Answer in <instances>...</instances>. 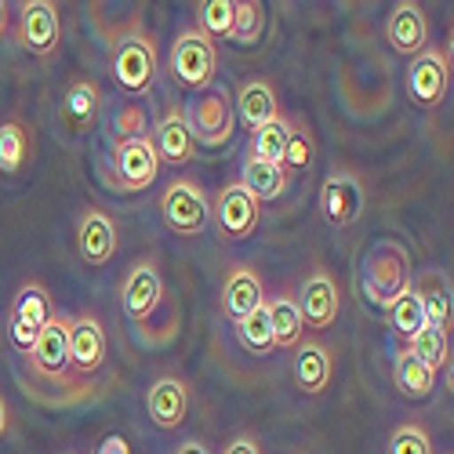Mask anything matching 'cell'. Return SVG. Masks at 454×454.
I'll return each mask as SVG.
<instances>
[{
  "mask_svg": "<svg viewBox=\"0 0 454 454\" xmlns=\"http://www.w3.org/2000/svg\"><path fill=\"white\" fill-rule=\"evenodd\" d=\"M175 81L185 91H207L218 77V44L211 36H204L200 29H182L171 44V59H168Z\"/></svg>",
  "mask_w": 454,
  "mask_h": 454,
  "instance_id": "cell-1",
  "label": "cell"
},
{
  "mask_svg": "<svg viewBox=\"0 0 454 454\" xmlns=\"http://www.w3.org/2000/svg\"><path fill=\"white\" fill-rule=\"evenodd\" d=\"M157 48L145 33H128L121 44L113 48V81H117L128 95H149L157 84Z\"/></svg>",
  "mask_w": 454,
  "mask_h": 454,
  "instance_id": "cell-2",
  "label": "cell"
},
{
  "mask_svg": "<svg viewBox=\"0 0 454 454\" xmlns=\"http://www.w3.org/2000/svg\"><path fill=\"white\" fill-rule=\"evenodd\" d=\"M185 128L193 135V142L207 145V149H222L230 145L233 131H237V117H233V106L225 95L218 91H200L185 102Z\"/></svg>",
  "mask_w": 454,
  "mask_h": 454,
  "instance_id": "cell-3",
  "label": "cell"
},
{
  "mask_svg": "<svg viewBox=\"0 0 454 454\" xmlns=\"http://www.w3.org/2000/svg\"><path fill=\"white\" fill-rule=\"evenodd\" d=\"M160 215L175 233L200 237L211 225V200L193 178H175L160 197Z\"/></svg>",
  "mask_w": 454,
  "mask_h": 454,
  "instance_id": "cell-4",
  "label": "cell"
},
{
  "mask_svg": "<svg viewBox=\"0 0 454 454\" xmlns=\"http://www.w3.org/2000/svg\"><path fill=\"white\" fill-rule=\"evenodd\" d=\"M407 251L396 244H382L367 254V266H364V298L374 301V306L389 309V301L411 284L407 280Z\"/></svg>",
  "mask_w": 454,
  "mask_h": 454,
  "instance_id": "cell-5",
  "label": "cell"
},
{
  "mask_svg": "<svg viewBox=\"0 0 454 454\" xmlns=\"http://www.w3.org/2000/svg\"><path fill=\"white\" fill-rule=\"evenodd\" d=\"M450 88V59L440 48H426L407 66V95L414 106L436 109Z\"/></svg>",
  "mask_w": 454,
  "mask_h": 454,
  "instance_id": "cell-6",
  "label": "cell"
},
{
  "mask_svg": "<svg viewBox=\"0 0 454 454\" xmlns=\"http://www.w3.org/2000/svg\"><path fill=\"white\" fill-rule=\"evenodd\" d=\"M113 171H117L121 185L128 193H142L157 182L160 175V157L153 149V138H121L113 142Z\"/></svg>",
  "mask_w": 454,
  "mask_h": 454,
  "instance_id": "cell-7",
  "label": "cell"
},
{
  "mask_svg": "<svg viewBox=\"0 0 454 454\" xmlns=\"http://www.w3.org/2000/svg\"><path fill=\"white\" fill-rule=\"evenodd\" d=\"M364 204H367L364 182L353 171H334V175L324 178V185H320V215H324L327 225L346 230V225H353L364 215Z\"/></svg>",
  "mask_w": 454,
  "mask_h": 454,
  "instance_id": "cell-8",
  "label": "cell"
},
{
  "mask_svg": "<svg viewBox=\"0 0 454 454\" xmlns=\"http://www.w3.org/2000/svg\"><path fill=\"white\" fill-rule=\"evenodd\" d=\"M26 356H29V367L41 378L66 382L69 378V317L51 313L48 324L41 327V338H36Z\"/></svg>",
  "mask_w": 454,
  "mask_h": 454,
  "instance_id": "cell-9",
  "label": "cell"
},
{
  "mask_svg": "<svg viewBox=\"0 0 454 454\" xmlns=\"http://www.w3.org/2000/svg\"><path fill=\"white\" fill-rule=\"evenodd\" d=\"M51 317V298L41 284H26L12 306V324H8V338L15 342V349L26 356L33 349V342L41 338V327Z\"/></svg>",
  "mask_w": 454,
  "mask_h": 454,
  "instance_id": "cell-10",
  "label": "cell"
},
{
  "mask_svg": "<svg viewBox=\"0 0 454 454\" xmlns=\"http://www.w3.org/2000/svg\"><path fill=\"white\" fill-rule=\"evenodd\" d=\"M19 44L36 55V59H51L59 51V12L51 0H26L19 12Z\"/></svg>",
  "mask_w": 454,
  "mask_h": 454,
  "instance_id": "cell-11",
  "label": "cell"
},
{
  "mask_svg": "<svg viewBox=\"0 0 454 454\" xmlns=\"http://www.w3.org/2000/svg\"><path fill=\"white\" fill-rule=\"evenodd\" d=\"M215 225H218V233L222 240H244L254 233V225H258V215H262V204L247 193V189L240 182H230L218 193L215 200Z\"/></svg>",
  "mask_w": 454,
  "mask_h": 454,
  "instance_id": "cell-12",
  "label": "cell"
},
{
  "mask_svg": "<svg viewBox=\"0 0 454 454\" xmlns=\"http://www.w3.org/2000/svg\"><path fill=\"white\" fill-rule=\"evenodd\" d=\"M294 301H298L301 324H306L309 331H327L338 320V309H342V294H338V284L324 270H313L306 280H301V294Z\"/></svg>",
  "mask_w": 454,
  "mask_h": 454,
  "instance_id": "cell-13",
  "label": "cell"
},
{
  "mask_svg": "<svg viewBox=\"0 0 454 454\" xmlns=\"http://www.w3.org/2000/svg\"><path fill=\"white\" fill-rule=\"evenodd\" d=\"M164 298V280H160V270L153 258H142L131 266L128 280H124V291H121V301H124V313L131 320H145L153 317L157 306Z\"/></svg>",
  "mask_w": 454,
  "mask_h": 454,
  "instance_id": "cell-14",
  "label": "cell"
},
{
  "mask_svg": "<svg viewBox=\"0 0 454 454\" xmlns=\"http://www.w3.org/2000/svg\"><path fill=\"white\" fill-rule=\"evenodd\" d=\"M386 36H389V44L393 51L414 59V55H422L429 48V19L422 12V4H414V0H403V4L393 8L389 22H386Z\"/></svg>",
  "mask_w": 454,
  "mask_h": 454,
  "instance_id": "cell-15",
  "label": "cell"
},
{
  "mask_svg": "<svg viewBox=\"0 0 454 454\" xmlns=\"http://www.w3.org/2000/svg\"><path fill=\"white\" fill-rule=\"evenodd\" d=\"M145 414L157 429H178L189 414V386L182 378H157L145 393Z\"/></svg>",
  "mask_w": 454,
  "mask_h": 454,
  "instance_id": "cell-16",
  "label": "cell"
},
{
  "mask_svg": "<svg viewBox=\"0 0 454 454\" xmlns=\"http://www.w3.org/2000/svg\"><path fill=\"white\" fill-rule=\"evenodd\" d=\"M106 364V327L95 317H77L69 320V367L84 374L98 371Z\"/></svg>",
  "mask_w": 454,
  "mask_h": 454,
  "instance_id": "cell-17",
  "label": "cell"
},
{
  "mask_svg": "<svg viewBox=\"0 0 454 454\" xmlns=\"http://www.w3.org/2000/svg\"><path fill=\"white\" fill-rule=\"evenodd\" d=\"M258 306H266V287H262V277L251 266H237L230 277H225V287H222V309H225V317H230L233 324H240Z\"/></svg>",
  "mask_w": 454,
  "mask_h": 454,
  "instance_id": "cell-18",
  "label": "cell"
},
{
  "mask_svg": "<svg viewBox=\"0 0 454 454\" xmlns=\"http://www.w3.org/2000/svg\"><path fill=\"white\" fill-rule=\"evenodd\" d=\"M331 349L317 338H301L294 346V382L306 396H320L331 386Z\"/></svg>",
  "mask_w": 454,
  "mask_h": 454,
  "instance_id": "cell-19",
  "label": "cell"
},
{
  "mask_svg": "<svg viewBox=\"0 0 454 454\" xmlns=\"http://www.w3.org/2000/svg\"><path fill=\"white\" fill-rule=\"evenodd\" d=\"M77 244L88 266H106L117 254V225L106 211H88L77 225Z\"/></svg>",
  "mask_w": 454,
  "mask_h": 454,
  "instance_id": "cell-20",
  "label": "cell"
},
{
  "mask_svg": "<svg viewBox=\"0 0 454 454\" xmlns=\"http://www.w3.org/2000/svg\"><path fill=\"white\" fill-rule=\"evenodd\" d=\"M153 149H157L160 164H175V168H182V164H189V160H197V142H193V135H189V128H185L182 109L164 113V121L157 124Z\"/></svg>",
  "mask_w": 454,
  "mask_h": 454,
  "instance_id": "cell-21",
  "label": "cell"
},
{
  "mask_svg": "<svg viewBox=\"0 0 454 454\" xmlns=\"http://www.w3.org/2000/svg\"><path fill=\"white\" fill-rule=\"evenodd\" d=\"M237 117L247 131H258L280 117V102H277V91L266 84V81H247L240 91H237Z\"/></svg>",
  "mask_w": 454,
  "mask_h": 454,
  "instance_id": "cell-22",
  "label": "cell"
},
{
  "mask_svg": "<svg viewBox=\"0 0 454 454\" xmlns=\"http://www.w3.org/2000/svg\"><path fill=\"white\" fill-rule=\"evenodd\" d=\"M240 185L258 200V204H273L287 193L291 185V175L280 168V164H266V160H254V157H244V168H240Z\"/></svg>",
  "mask_w": 454,
  "mask_h": 454,
  "instance_id": "cell-23",
  "label": "cell"
},
{
  "mask_svg": "<svg viewBox=\"0 0 454 454\" xmlns=\"http://www.w3.org/2000/svg\"><path fill=\"white\" fill-rule=\"evenodd\" d=\"M393 382H396V389H400L407 400H429L433 389H436V371L426 367L419 356H414V353L403 346V349H396V356H393Z\"/></svg>",
  "mask_w": 454,
  "mask_h": 454,
  "instance_id": "cell-24",
  "label": "cell"
},
{
  "mask_svg": "<svg viewBox=\"0 0 454 454\" xmlns=\"http://www.w3.org/2000/svg\"><path fill=\"white\" fill-rule=\"evenodd\" d=\"M98 109H102V91L91 81H73L66 98H62V121L73 131H88L98 121Z\"/></svg>",
  "mask_w": 454,
  "mask_h": 454,
  "instance_id": "cell-25",
  "label": "cell"
},
{
  "mask_svg": "<svg viewBox=\"0 0 454 454\" xmlns=\"http://www.w3.org/2000/svg\"><path fill=\"white\" fill-rule=\"evenodd\" d=\"M389 324H393V331L403 338H414L422 327H429L426 324V306H422V287H414V284H407L393 301H389Z\"/></svg>",
  "mask_w": 454,
  "mask_h": 454,
  "instance_id": "cell-26",
  "label": "cell"
},
{
  "mask_svg": "<svg viewBox=\"0 0 454 454\" xmlns=\"http://www.w3.org/2000/svg\"><path fill=\"white\" fill-rule=\"evenodd\" d=\"M270 306V324H273V346L280 349H294L301 342V313H298V301L291 294H277V298H266Z\"/></svg>",
  "mask_w": 454,
  "mask_h": 454,
  "instance_id": "cell-27",
  "label": "cell"
},
{
  "mask_svg": "<svg viewBox=\"0 0 454 454\" xmlns=\"http://www.w3.org/2000/svg\"><path fill=\"white\" fill-rule=\"evenodd\" d=\"M200 33L211 41H233V22H237V0H204L197 4Z\"/></svg>",
  "mask_w": 454,
  "mask_h": 454,
  "instance_id": "cell-28",
  "label": "cell"
},
{
  "mask_svg": "<svg viewBox=\"0 0 454 454\" xmlns=\"http://www.w3.org/2000/svg\"><path fill=\"white\" fill-rule=\"evenodd\" d=\"M237 342L251 356H266L273 349V324H270V306H258L251 317L237 324Z\"/></svg>",
  "mask_w": 454,
  "mask_h": 454,
  "instance_id": "cell-29",
  "label": "cell"
},
{
  "mask_svg": "<svg viewBox=\"0 0 454 454\" xmlns=\"http://www.w3.org/2000/svg\"><path fill=\"white\" fill-rule=\"evenodd\" d=\"M317 157V142H313V131L298 121H287V145H284V160L280 168L291 175V171H309Z\"/></svg>",
  "mask_w": 454,
  "mask_h": 454,
  "instance_id": "cell-30",
  "label": "cell"
},
{
  "mask_svg": "<svg viewBox=\"0 0 454 454\" xmlns=\"http://www.w3.org/2000/svg\"><path fill=\"white\" fill-rule=\"evenodd\" d=\"M284 145H287V121H284V117H277L273 124L251 131L247 157L266 160V164H280V160H284Z\"/></svg>",
  "mask_w": 454,
  "mask_h": 454,
  "instance_id": "cell-31",
  "label": "cell"
},
{
  "mask_svg": "<svg viewBox=\"0 0 454 454\" xmlns=\"http://www.w3.org/2000/svg\"><path fill=\"white\" fill-rule=\"evenodd\" d=\"M403 346L419 356L426 367H433V371L447 367V360H450V338L443 331H436V327H422L414 338H407Z\"/></svg>",
  "mask_w": 454,
  "mask_h": 454,
  "instance_id": "cell-32",
  "label": "cell"
},
{
  "mask_svg": "<svg viewBox=\"0 0 454 454\" xmlns=\"http://www.w3.org/2000/svg\"><path fill=\"white\" fill-rule=\"evenodd\" d=\"M26 157H29V135H26V128L19 121L0 124V171L19 175Z\"/></svg>",
  "mask_w": 454,
  "mask_h": 454,
  "instance_id": "cell-33",
  "label": "cell"
},
{
  "mask_svg": "<svg viewBox=\"0 0 454 454\" xmlns=\"http://www.w3.org/2000/svg\"><path fill=\"white\" fill-rule=\"evenodd\" d=\"M266 26V12L254 0H237V22H233V41L237 44H254Z\"/></svg>",
  "mask_w": 454,
  "mask_h": 454,
  "instance_id": "cell-34",
  "label": "cell"
},
{
  "mask_svg": "<svg viewBox=\"0 0 454 454\" xmlns=\"http://www.w3.org/2000/svg\"><path fill=\"white\" fill-rule=\"evenodd\" d=\"M389 454H433V440L422 426H396L389 436Z\"/></svg>",
  "mask_w": 454,
  "mask_h": 454,
  "instance_id": "cell-35",
  "label": "cell"
},
{
  "mask_svg": "<svg viewBox=\"0 0 454 454\" xmlns=\"http://www.w3.org/2000/svg\"><path fill=\"white\" fill-rule=\"evenodd\" d=\"M422 306H426V324L450 334V294L443 287H429L422 291Z\"/></svg>",
  "mask_w": 454,
  "mask_h": 454,
  "instance_id": "cell-36",
  "label": "cell"
},
{
  "mask_svg": "<svg viewBox=\"0 0 454 454\" xmlns=\"http://www.w3.org/2000/svg\"><path fill=\"white\" fill-rule=\"evenodd\" d=\"M145 128H149V117L142 106H128L117 113V124H113V131H117V142L121 138H145Z\"/></svg>",
  "mask_w": 454,
  "mask_h": 454,
  "instance_id": "cell-37",
  "label": "cell"
},
{
  "mask_svg": "<svg viewBox=\"0 0 454 454\" xmlns=\"http://www.w3.org/2000/svg\"><path fill=\"white\" fill-rule=\"evenodd\" d=\"M95 454H131V447H128V440H124L121 433H113V436H106V440L98 443Z\"/></svg>",
  "mask_w": 454,
  "mask_h": 454,
  "instance_id": "cell-38",
  "label": "cell"
},
{
  "mask_svg": "<svg viewBox=\"0 0 454 454\" xmlns=\"http://www.w3.org/2000/svg\"><path fill=\"white\" fill-rule=\"evenodd\" d=\"M222 454H262V450H258V443L251 436H237V440H230L222 447Z\"/></svg>",
  "mask_w": 454,
  "mask_h": 454,
  "instance_id": "cell-39",
  "label": "cell"
},
{
  "mask_svg": "<svg viewBox=\"0 0 454 454\" xmlns=\"http://www.w3.org/2000/svg\"><path fill=\"white\" fill-rule=\"evenodd\" d=\"M175 454H211V447L204 440H185V443H178Z\"/></svg>",
  "mask_w": 454,
  "mask_h": 454,
  "instance_id": "cell-40",
  "label": "cell"
},
{
  "mask_svg": "<svg viewBox=\"0 0 454 454\" xmlns=\"http://www.w3.org/2000/svg\"><path fill=\"white\" fill-rule=\"evenodd\" d=\"M8 429H12V414H8V403H4V396H0V440L8 436Z\"/></svg>",
  "mask_w": 454,
  "mask_h": 454,
  "instance_id": "cell-41",
  "label": "cell"
},
{
  "mask_svg": "<svg viewBox=\"0 0 454 454\" xmlns=\"http://www.w3.org/2000/svg\"><path fill=\"white\" fill-rule=\"evenodd\" d=\"M8 22H12V12H8V4H4V0H0V36H4Z\"/></svg>",
  "mask_w": 454,
  "mask_h": 454,
  "instance_id": "cell-42",
  "label": "cell"
}]
</instances>
